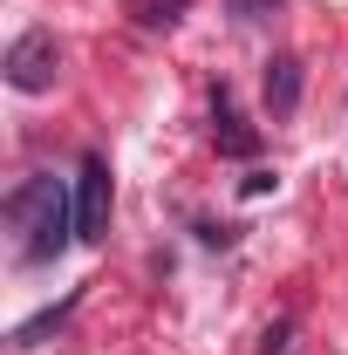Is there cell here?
Returning a JSON list of instances; mask_svg holds the SVG:
<instances>
[{
	"mask_svg": "<svg viewBox=\"0 0 348 355\" xmlns=\"http://www.w3.org/2000/svg\"><path fill=\"white\" fill-rule=\"evenodd\" d=\"M7 225H14V260L21 266H42V260H62L76 232V198L55 171H35L7 191Z\"/></svg>",
	"mask_w": 348,
	"mask_h": 355,
	"instance_id": "cell-1",
	"label": "cell"
},
{
	"mask_svg": "<svg viewBox=\"0 0 348 355\" xmlns=\"http://www.w3.org/2000/svg\"><path fill=\"white\" fill-rule=\"evenodd\" d=\"M55 76H62V48H55L48 28H28L21 42L7 48V89L42 96V89H55Z\"/></svg>",
	"mask_w": 348,
	"mask_h": 355,
	"instance_id": "cell-2",
	"label": "cell"
},
{
	"mask_svg": "<svg viewBox=\"0 0 348 355\" xmlns=\"http://www.w3.org/2000/svg\"><path fill=\"white\" fill-rule=\"evenodd\" d=\"M76 232H82V246H103V232H110V164L96 150L76 171Z\"/></svg>",
	"mask_w": 348,
	"mask_h": 355,
	"instance_id": "cell-3",
	"label": "cell"
},
{
	"mask_svg": "<svg viewBox=\"0 0 348 355\" xmlns=\"http://www.w3.org/2000/svg\"><path fill=\"white\" fill-rule=\"evenodd\" d=\"M294 110H301V62H294V55H273V62H266V116L287 123Z\"/></svg>",
	"mask_w": 348,
	"mask_h": 355,
	"instance_id": "cell-4",
	"label": "cell"
},
{
	"mask_svg": "<svg viewBox=\"0 0 348 355\" xmlns=\"http://www.w3.org/2000/svg\"><path fill=\"white\" fill-rule=\"evenodd\" d=\"M218 150H225V157H253V150H260V137L239 123V110L225 103V89H218Z\"/></svg>",
	"mask_w": 348,
	"mask_h": 355,
	"instance_id": "cell-5",
	"label": "cell"
},
{
	"mask_svg": "<svg viewBox=\"0 0 348 355\" xmlns=\"http://www.w3.org/2000/svg\"><path fill=\"white\" fill-rule=\"evenodd\" d=\"M76 301H82V294H69L62 308H42V314H35V321H28V328H14V342H21V349H35V342H42L48 328H62V321L76 314Z\"/></svg>",
	"mask_w": 348,
	"mask_h": 355,
	"instance_id": "cell-6",
	"label": "cell"
},
{
	"mask_svg": "<svg viewBox=\"0 0 348 355\" xmlns=\"http://www.w3.org/2000/svg\"><path fill=\"white\" fill-rule=\"evenodd\" d=\"M177 7H191V0H143V7H137V21H143V28H171Z\"/></svg>",
	"mask_w": 348,
	"mask_h": 355,
	"instance_id": "cell-7",
	"label": "cell"
},
{
	"mask_svg": "<svg viewBox=\"0 0 348 355\" xmlns=\"http://www.w3.org/2000/svg\"><path fill=\"white\" fill-rule=\"evenodd\" d=\"M232 14L239 21H266V14H280V0H232Z\"/></svg>",
	"mask_w": 348,
	"mask_h": 355,
	"instance_id": "cell-8",
	"label": "cell"
}]
</instances>
